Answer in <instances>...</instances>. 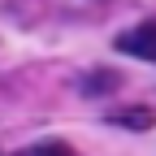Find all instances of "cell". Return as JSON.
Instances as JSON below:
<instances>
[{
    "instance_id": "cell-4",
    "label": "cell",
    "mask_w": 156,
    "mask_h": 156,
    "mask_svg": "<svg viewBox=\"0 0 156 156\" xmlns=\"http://www.w3.org/2000/svg\"><path fill=\"white\" fill-rule=\"evenodd\" d=\"M35 156H78L69 143H61V139H48V143H39L35 147Z\"/></svg>"
},
{
    "instance_id": "cell-1",
    "label": "cell",
    "mask_w": 156,
    "mask_h": 156,
    "mask_svg": "<svg viewBox=\"0 0 156 156\" xmlns=\"http://www.w3.org/2000/svg\"><path fill=\"white\" fill-rule=\"evenodd\" d=\"M117 52L139 56V61H156V22H143V26H134V30H122V35H117Z\"/></svg>"
},
{
    "instance_id": "cell-2",
    "label": "cell",
    "mask_w": 156,
    "mask_h": 156,
    "mask_svg": "<svg viewBox=\"0 0 156 156\" xmlns=\"http://www.w3.org/2000/svg\"><path fill=\"white\" fill-rule=\"evenodd\" d=\"M117 87H122V74H91V78H83L87 95H104V91H117Z\"/></svg>"
},
{
    "instance_id": "cell-3",
    "label": "cell",
    "mask_w": 156,
    "mask_h": 156,
    "mask_svg": "<svg viewBox=\"0 0 156 156\" xmlns=\"http://www.w3.org/2000/svg\"><path fill=\"white\" fill-rule=\"evenodd\" d=\"M152 122H156L152 108H139V113H126V117H122V126H130V130H147Z\"/></svg>"
},
{
    "instance_id": "cell-5",
    "label": "cell",
    "mask_w": 156,
    "mask_h": 156,
    "mask_svg": "<svg viewBox=\"0 0 156 156\" xmlns=\"http://www.w3.org/2000/svg\"><path fill=\"white\" fill-rule=\"evenodd\" d=\"M13 156H35V147H26V152H13Z\"/></svg>"
}]
</instances>
